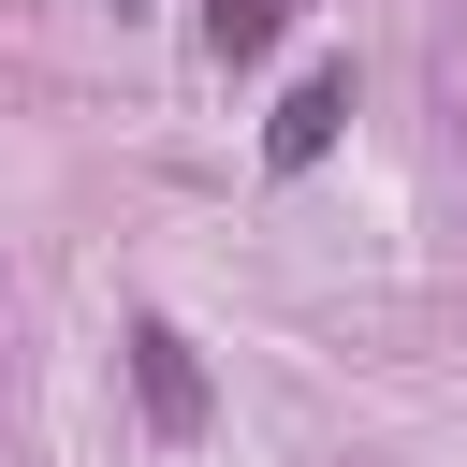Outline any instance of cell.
<instances>
[{
    "mask_svg": "<svg viewBox=\"0 0 467 467\" xmlns=\"http://www.w3.org/2000/svg\"><path fill=\"white\" fill-rule=\"evenodd\" d=\"M336 117H350V73H306V88L277 102V131H263V161H277V175H306V161L336 146Z\"/></svg>",
    "mask_w": 467,
    "mask_h": 467,
    "instance_id": "cell-2",
    "label": "cell"
},
{
    "mask_svg": "<svg viewBox=\"0 0 467 467\" xmlns=\"http://www.w3.org/2000/svg\"><path fill=\"white\" fill-rule=\"evenodd\" d=\"M277 29H292V0H204V44L219 58H263Z\"/></svg>",
    "mask_w": 467,
    "mask_h": 467,
    "instance_id": "cell-3",
    "label": "cell"
},
{
    "mask_svg": "<svg viewBox=\"0 0 467 467\" xmlns=\"http://www.w3.org/2000/svg\"><path fill=\"white\" fill-rule=\"evenodd\" d=\"M131 394H146V423H161V438H190V423H204V365H190V336H175V321H131Z\"/></svg>",
    "mask_w": 467,
    "mask_h": 467,
    "instance_id": "cell-1",
    "label": "cell"
},
{
    "mask_svg": "<svg viewBox=\"0 0 467 467\" xmlns=\"http://www.w3.org/2000/svg\"><path fill=\"white\" fill-rule=\"evenodd\" d=\"M117 15H131V0H117Z\"/></svg>",
    "mask_w": 467,
    "mask_h": 467,
    "instance_id": "cell-4",
    "label": "cell"
}]
</instances>
